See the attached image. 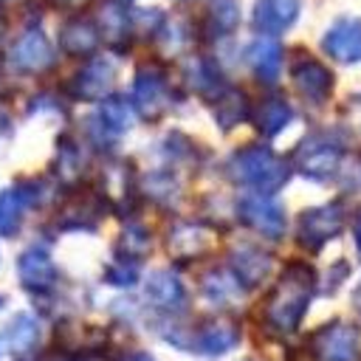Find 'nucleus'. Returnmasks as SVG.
Here are the masks:
<instances>
[{
	"mask_svg": "<svg viewBox=\"0 0 361 361\" xmlns=\"http://www.w3.org/2000/svg\"><path fill=\"white\" fill-rule=\"evenodd\" d=\"M237 338H240V333H237V324L231 319H212L209 324H203L197 344H200L203 353L220 355V353L231 350L237 344Z\"/></svg>",
	"mask_w": 361,
	"mask_h": 361,
	"instance_id": "15",
	"label": "nucleus"
},
{
	"mask_svg": "<svg viewBox=\"0 0 361 361\" xmlns=\"http://www.w3.org/2000/svg\"><path fill=\"white\" fill-rule=\"evenodd\" d=\"M341 228V209L338 206H319L302 214L299 220V240L305 245L319 248L322 243H327L330 237H336Z\"/></svg>",
	"mask_w": 361,
	"mask_h": 361,
	"instance_id": "5",
	"label": "nucleus"
},
{
	"mask_svg": "<svg viewBox=\"0 0 361 361\" xmlns=\"http://www.w3.org/2000/svg\"><path fill=\"white\" fill-rule=\"evenodd\" d=\"M0 305H3V296H0Z\"/></svg>",
	"mask_w": 361,
	"mask_h": 361,
	"instance_id": "33",
	"label": "nucleus"
},
{
	"mask_svg": "<svg viewBox=\"0 0 361 361\" xmlns=\"http://www.w3.org/2000/svg\"><path fill=\"white\" fill-rule=\"evenodd\" d=\"M51 45L45 39L42 31H28L17 39V45L11 48V65L17 71H25V73H34V71H42L51 65Z\"/></svg>",
	"mask_w": 361,
	"mask_h": 361,
	"instance_id": "7",
	"label": "nucleus"
},
{
	"mask_svg": "<svg viewBox=\"0 0 361 361\" xmlns=\"http://www.w3.org/2000/svg\"><path fill=\"white\" fill-rule=\"evenodd\" d=\"M231 265H234L237 279H240L243 285L254 288V285H259V282L268 276V271H271V257L262 254V251H257V248H240V251H234Z\"/></svg>",
	"mask_w": 361,
	"mask_h": 361,
	"instance_id": "14",
	"label": "nucleus"
},
{
	"mask_svg": "<svg viewBox=\"0 0 361 361\" xmlns=\"http://www.w3.org/2000/svg\"><path fill=\"white\" fill-rule=\"evenodd\" d=\"M310 344L319 361H355L358 358V333L344 322L322 327Z\"/></svg>",
	"mask_w": 361,
	"mask_h": 361,
	"instance_id": "3",
	"label": "nucleus"
},
{
	"mask_svg": "<svg viewBox=\"0 0 361 361\" xmlns=\"http://www.w3.org/2000/svg\"><path fill=\"white\" fill-rule=\"evenodd\" d=\"M324 51L338 62H361V23L341 20L324 34Z\"/></svg>",
	"mask_w": 361,
	"mask_h": 361,
	"instance_id": "6",
	"label": "nucleus"
},
{
	"mask_svg": "<svg viewBox=\"0 0 361 361\" xmlns=\"http://www.w3.org/2000/svg\"><path fill=\"white\" fill-rule=\"evenodd\" d=\"M313 293V274L305 265H290L279 285L271 290L268 302H265V322L276 330V333H293L307 310Z\"/></svg>",
	"mask_w": 361,
	"mask_h": 361,
	"instance_id": "1",
	"label": "nucleus"
},
{
	"mask_svg": "<svg viewBox=\"0 0 361 361\" xmlns=\"http://www.w3.org/2000/svg\"><path fill=\"white\" fill-rule=\"evenodd\" d=\"M299 17V0H257L254 25L265 34H279Z\"/></svg>",
	"mask_w": 361,
	"mask_h": 361,
	"instance_id": "8",
	"label": "nucleus"
},
{
	"mask_svg": "<svg viewBox=\"0 0 361 361\" xmlns=\"http://www.w3.org/2000/svg\"><path fill=\"white\" fill-rule=\"evenodd\" d=\"M237 282H240V279L228 276L226 271H212V274H206V279H203V290H206L209 299H214V302H226V299L237 296V290H240Z\"/></svg>",
	"mask_w": 361,
	"mask_h": 361,
	"instance_id": "24",
	"label": "nucleus"
},
{
	"mask_svg": "<svg viewBox=\"0 0 361 361\" xmlns=\"http://www.w3.org/2000/svg\"><path fill=\"white\" fill-rule=\"evenodd\" d=\"M73 361H102V358H96V355H87V358H73Z\"/></svg>",
	"mask_w": 361,
	"mask_h": 361,
	"instance_id": "32",
	"label": "nucleus"
},
{
	"mask_svg": "<svg viewBox=\"0 0 361 361\" xmlns=\"http://www.w3.org/2000/svg\"><path fill=\"white\" fill-rule=\"evenodd\" d=\"M147 248H149L147 231H144V228H135V226H130V228L124 231V237H121V251H124L127 257H141Z\"/></svg>",
	"mask_w": 361,
	"mask_h": 361,
	"instance_id": "26",
	"label": "nucleus"
},
{
	"mask_svg": "<svg viewBox=\"0 0 361 361\" xmlns=\"http://www.w3.org/2000/svg\"><path fill=\"white\" fill-rule=\"evenodd\" d=\"M17 271H20V282L28 290H45L56 279V268H54L48 251H42V248H28L17 262Z\"/></svg>",
	"mask_w": 361,
	"mask_h": 361,
	"instance_id": "9",
	"label": "nucleus"
},
{
	"mask_svg": "<svg viewBox=\"0 0 361 361\" xmlns=\"http://www.w3.org/2000/svg\"><path fill=\"white\" fill-rule=\"evenodd\" d=\"M113 76H116L113 65L104 62V59H96V62H90V65L76 76L73 90H76V96H82V99H99V96H104V93L110 90Z\"/></svg>",
	"mask_w": 361,
	"mask_h": 361,
	"instance_id": "13",
	"label": "nucleus"
},
{
	"mask_svg": "<svg viewBox=\"0 0 361 361\" xmlns=\"http://www.w3.org/2000/svg\"><path fill=\"white\" fill-rule=\"evenodd\" d=\"M293 82H296V87H299L307 99H313V102H322V99L330 93V87H333L330 71H327L324 65L313 62V59L293 65Z\"/></svg>",
	"mask_w": 361,
	"mask_h": 361,
	"instance_id": "12",
	"label": "nucleus"
},
{
	"mask_svg": "<svg viewBox=\"0 0 361 361\" xmlns=\"http://www.w3.org/2000/svg\"><path fill=\"white\" fill-rule=\"evenodd\" d=\"M212 17H214L217 31H228V28H234V23H237V6H234L231 0H217L214 8H212Z\"/></svg>",
	"mask_w": 361,
	"mask_h": 361,
	"instance_id": "27",
	"label": "nucleus"
},
{
	"mask_svg": "<svg viewBox=\"0 0 361 361\" xmlns=\"http://www.w3.org/2000/svg\"><path fill=\"white\" fill-rule=\"evenodd\" d=\"M240 217L257 228L259 234L265 237H279L285 231V214L282 209L271 200V197H262V195H248L240 200Z\"/></svg>",
	"mask_w": 361,
	"mask_h": 361,
	"instance_id": "4",
	"label": "nucleus"
},
{
	"mask_svg": "<svg viewBox=\"0 0 361 361\" xmlns=\"http://www.w3.org/2000/svg\"><path fill=\"white\" fill-rule=\"evenodd\" d=\"M288 121H290V107L282 99H268L257 110V127L265 135H276Z\"/></svg>",
	"mask_w": 361,
	"mask_h": 361,
	"instance_id": "20",
	"label": "nucleus"
},
{
	"mask_svg": "<svg viewBox=\"0 0 361 361\" xmlns=\"http://www.w3.org/2000/svg\"><path fill=\"white\" fill-rule=\"evenodd\" d=\"M355 245H358V251H361V214H358V220H355Z\"/></svg>",
	"mask_w": 361,
	"mask_h": 361,
	"instance_id": "30",
	"label": "nucleus"
},
{
	"mask_svg": "<svg viewBox=\"0 0 361 361\" xmlns=\"http://www.w3.org/2000/svg\"><path fill=\"white\" fill-rule=\"evenodd\" d=\"M248 62L262 82H274L282 68V48L274 39H257L248 48Z\"/></svg>",
	"mask_w": 361,
	"mask_h": 361,
	"instance_id": "16",
	"label": "nucleus"
},
{
	"mask_svg": "<svg viewBox=\"0 0 361 361\" xmlns=\"http://www.w3.org/2000/svg\"><path fill=\"white\" fill-rule=\"evenodd\" d=\"M147 299H149L152 305L164 307V310H172V307H178V305L183 302V285H180V279H178L175 274L158 271V274H152L149 282H147Z\"/></svg>",
	"mask_w": 361,
	"mask_h": 361,
	"instance_id": "17",
	"label": "nucleus"
},
{
	"mask_svg": "<svg viewBox=\"0 0 361 361\" xmlns=\"http://www.w3.org/2000/svg\"><path fill=\"white\" fill-rule=\"evenodd\" d=\"M206 248V231L200 226H178L172 234H169V251L180 259H189V257H197L200 251Z\"/></svg>",
	"mask_w": 361,
	"mask_h": 361,
	"instance_id": "18",
	"label": "nucleus"
},
{
	"mask_svg": "<svg viewBox=\"0 0 361 361\" xmlns=\"http://www.w3.org/2000/svg\"><path fill=\"white\" fill-rule=\"evenodd\" d=\"M107 279L113 282V285H118V288H127V285H133L135 279H138V268L130 262V265H113L110 271H107Z\"/></svg>",
	"mask_w": 361,
	"mask_h": 361,
	"instance_id": "28",
	"label": "nucleus"
},
{
	"mask_svg": "<svg viewBox=\"0 0 361 361\" xmlns=\"http://www.w3.org/2000/svg\"><path fill=\"white\" fill-rule=\"evenodd\" d=\"M118 361H155L149 353H127V355H121Z\"/></svg>",
	"mask_w": 361,
	"mask_h": 361,
	"instance_id": "29",
	"label": "nucleus"
},
{
	"mask_svg": "<svg viewBox=\"0 0 361 361\" xmlns=\"http://www.w3.org/2000/svg\"><path fill=\"white\" fill-rule=\"evenodd\" d=\"M37 338H39V324L28 313L14 316L8 322V327H6V341H8V347L14 353H28L37 344Z\"/></svg>",
	"mask_w": 361,
	"mask_h": 361,
	"instance_id": "19",
	"label": "nucleus"
},
{
	"mask_svg": "<svg viewBox=\"0 0 361 361\" xmlns=\"http://www.w3.org/2000/svg\"><path fill=\"white\" fill-rule=\"evenodd\" d=\"M133 102L141 116H158L166 102V85L155 71H141L133 82Z\"/></svg>",
	"mask_w": 361,
	"mask_h": 361,
	"instance_id": "10",
	"label": "nucleus"
},
{
	"mask_svg": "<svg viewBox=\"0 0 361 361\" xmlns=\"http://www.w3.org/2000/svg\"><path fill=\"white\" fill-rule=\"evenodd\" d=\"M20 214H23V197L14 189L0 192V234L11 237L20 226Z\"/></svg>",
	"mask_w": 361,
	"mask_h": 361,
	"instance_id": "21",
	"label": "nucleus"
},
{
	"mask_svg": "<svg viewBox=\"0 0 361 361\" xmlns=\"http://www.w3.org/2000/svg\"><path fill=\"white\" fill-rule=\"evenodd\" d=\"M59 344L65 347V350H90V347H96V344H102L104 341V336L96 330V327H73V330H68V327H62L59 330Z\"/></svg>",
	"mask_w": 361,
	"mask_h": 361,
	"instance_id": "23",
	"label": "nucleus"
},
{
	"mask_svg": "<svg viewBox=\"0 0 361 361\" xmlns=\"http://www.w3.org/2000/svg\"><path fill=\"white\" fill-rule=\"evenodd\" d=\"M102 121L113 133L127 130V124H130V107H127V102L124 99H107L102 104Z\"/></svg>",
	"mask_w": 361,
	"mask_h": 361,
	"instance_id": "25",
	"label": "nucleus"
},
{
	"mask_svg": "<svg viewBox=\"0 0 361 361\" xmlns=\"http://www.w3.org/2000/svg\"><path fill=\"white\" fill-rule=\"evenodd\" d=\"M353 305L361 310V285H358V288H355V293H353Z\"/></svg>",
	"mask_w": 361,
	"mask_h": 361,
	"instance_id": "31",
	"label": "nucleus"
},
{
	"mask_svg": "<svg viewBox=\"0 0 361 361\" xmlns=\"http://www.w3.org/2000/svg\"><path fill=\"white\" fill-rule=\"evenodd\" d=\"M338 158H341V152H338L333 144H327V141H310V144H305L302 152H299V169H302L305 175L322 180V178H330V175L336 172Z\"/></svg>",
	"mask_w": 361,
	"mask_h": 361,
	"instance_id": "11",
	"label": "nucleus"
},
{
	"mask_svg": "<svg viewBox=\"0 0 361 361\" xmlns=\"http://www.w3.org/2000/svg\"><path fill=\"white\" fill-rule=\"evenodd\" d=\"M62 45H65L71 54H87V51H93V45H96V31H93V25H87V23H73V25H68V28L62 31Z\"/></svg>",
	"mask_w": 361,
	"mask_h": 361,
	"instance_id": "22",
	"label": "nucleus"
},
{
	"mask_svg": "<svg viewBox=\"0 0 361 361\" xmlns=\"http://www.w3.org/2000/svg\"><path fill=\"white\" fill-rule=\"evenodd\" d=\"M228 169H231V178L234 180H240V183H245V186H251V189H257L262 195L276 192L288 180L285 161L276 158L265 147H245V149H240L231 158Z\"/></svg>",
	"mask_w": 361,
	"mask_h": 361,
	"instance_id": "2",
	"label": "nucleus"
}]
</instances>
